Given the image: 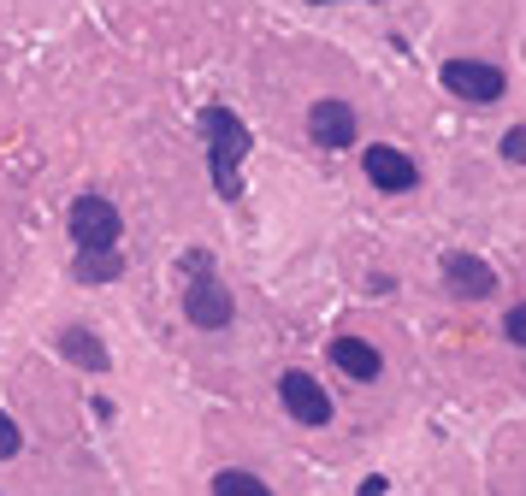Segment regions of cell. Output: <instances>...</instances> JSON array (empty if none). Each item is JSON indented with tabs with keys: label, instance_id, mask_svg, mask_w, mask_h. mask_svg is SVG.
<instances>
[{
	"label": "cell",
	"instance_id": "9",
	"mask_svg": "<svg viewBox=\"0 0 526 496\" xmlns=\"http://www.w3.org/2000/svg\"><path fill=\"white\" fill-rule=\"evenodd\" d=\"M331 367L349 372L355 384H373V378L385 372V361H379V349L361 343V337H331Z\"/></svg>",
	"mask_w": 526,
	"mask_h": 496
},
{
	"label": "cell",
	"instance_id": "6",
	"mask_svg": "<svg viewBox=\"0 0 526 496\" xmlns=\"http://www.w3.org/2000/svg\"><path fill=\"white\" fill-rule=\"evenodd\" d=\"M444 89L461 101H497L503 95V71L485 60H444Z\"/></svg>",
	"mask_w": 526,
	"mask_h": 496
},
{
	"label": "cell",
	"instance_id": "10",
	"mask_svg": "<svg viewBox=\"0 0 526 496\" xmlns=\"http://www.w3.org/2000/svg\"><path fill=\"white\" fill-rule=\"evenodd\" d=\"M60 355L83 372H107V343H101L89 325H66V331H60Z\"/></svg>",
	"mask_w": 526,
	"mask_h": 496
},
{
	"label": "cell",
	"instance_id": "16",
	"mask_svg": "<svg viewBox=\"0 0 526 496\" xmlns=\"http://www.w3.org/2000/svg\"><path fill=\"white\" fill-rule=\"evenodd\" d=\"M361 496H385V479H367V485H361Z\"/></svg>",
	"mask_w": 526,
	"mask_h": 496
},
{
	"label": "cell",
	"instance_id": "7",
	"mask_svg": "<svg viewBox=\"0 0 526 496\" xmlns=\"http://www.w3.org/2000/svg\"><path fill=\"white\" fill-rule=\"evenodd\" d=\"M308 136H314L320 148H349V142H355L349 101H314V107H308Z\"/></svg>",
	"mask_w": 526,
	"mask_h": 496
},
{
	"label": "cell",
	"instance_id": "4",
	"mask_svg": "<svg viewBox=\"0 0 526 496\" xmlns=\"http://www.w3.org/2000/svg\"><path fill=\"white\" fill-rule=\"evenodd\" d=\"M278 396H284V408H290V420H302V426H326L331 420V396L326 384L314 378V372H284L278 378Z\"/></svg>",
	"mask_w": 526,
	"mask_h": 496
},
{
	"label": "cell",
	"instance_id": "5",
	"mask_svg": "<svg viewBox=\"0 0 526 496\" xmlns=\"http://www.w3.org/2000/svg\"><path fill=\"white\" fill-rule=\"evenodd\" d=\"M444 290L461 296V302H485L491 290H497V272H491V260H479V254H444Z\"/></svg>",
	"mask_w": 526,
	"mask_h": 496
},
{
	"label": "cell",
	"instance_id": "3",
	"mask_svg": "<svg viewBox=\"0 0 526 496\" xmlns=\"http://www.w3.org/2000/svg\"><path fill=\"white\" fill-rule=\"evenodd\" d=\"M184 313H190V325H201V331H225L237 302H231V290H225L213 272H201V278H190V290H184Z\"/></svg>",
	"mask_w": 526,
	"mask_h": 496
},
{
	"label": "cell",
	"instance_id": "13",
	"mask_svg": "<svg viewBox=\"0 0 526 496\" xmlns=\"http://www.w3.org/2000/svg\"><path fill=\"white\" fill-rule=\"evenodd\" d=\"M18 449H24V437H18V420H12V414L0 408V461H12Z\"/></svg>",
	"mask_w": 526,
	"mask_h": 496
},
{
	"label": "cell",
	"instance_id": "14",
	"mask_svg": "<svg viewBox=\"0 0 526 496\" xmlns=\"http://www.w3.org/2000/svg\"><path fill=\"white\" fill-rule=\"evenodd\" d=\"M503 160H515V166H526V124H515V130L503 136Z\"/></svg>",
	"mask_w": 526,
	"mask_h": 496
},
{
	"label": "cell",
	"instance_id": "15",
	"mask_svg": "<svg viewBox=\"0 0 526 496\" xmlns=\"http://www.w3.org/2000/svg\"><path fill=\"white\" fill-rule=\"evenodd\" d=\"M503 331H509V337H515V343L526 349V302H521V308H509V319H503Z\"/></svg>",
	"mask_w": 526,
	"mask_h": 496
},
{
	"label": "cell",
	"instance_id": "2",
	"mask_svg": "<svg viewBox=\"0 0 526 496\" xmlns=\"http://www.w3.org/2000/svg\"><path fill=\"white\" fill-rule=\"evenodd\" d=\"M71 225V243L77 254H101V248H119V231H125V219H119V207L107 201V195H77L66 213Z\"/></svg>",
	"mask_w": 526,
	"mask_h": 496
},
{
	"label": "cell",
	"instance_id": "1",
	"mask_svg": "<svg viewBox=\"0 0 526 496\" xmlns=\"http://www.w3.org/2000/svg\"><path fill=\"white\" fill-rule=\"evenodd\" d=\"M201 130H207V160H213V189H219L225 201H237V195H243V178H237V166H243V154L255 148L249 124L237 119L231 107H207V113H201Z\"/></svg>",
	"mask_w": 526,
	"mask_h": 496
},
{
	"label": "cell",
	"instance_id": "11",
	"mask_svg": "<svg viewBox=\"0 0 526 496\" xmlns=\"http://www.w3.org/2000/svg\"><path fill=\"white\" fill-rule=\"evenodd\" d=\"M119 272H125L119 248H101V254H77V266H71V278H77V284H113Z\"/></svg>",
	"mask_w": 526,
	"mask_h": 496
},
{
	"label": "cell",
	"instance_id": "12",
	"mask_svg": "<svg viewBox=\"0 0 526 496\" xmlns=\"http://www.w3.org/2000/svg\"><path fill=\"white\" fill-rule=\"evenodd\" d=\"M213 496H272V491H266L255 473H243V467H225V473L213 479Z\"/></svg>",
	"mask_w": 526,
	"mask_h": 496
},
{
	"label": "cell",
	"instance_id": "8",
	"mask_svg": "<svg viewBox=\"0 0 526 496\" xmlns=\"http://www.w3.org/2000/svg\"><path fill=\"white\" fill-rule=\"evenodd\" d=\"M361 166H367V178H373V184H379V189H391V195H402V189H414V184H420L414 160H408V154H396V148H385V142H373Z\"/></svg>",
	"mask_w": 526,
	"mask_h": 496
}]
</instances>
